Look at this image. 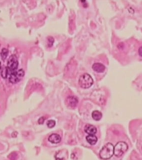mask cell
<instances>
[{
	"mask_svg": "<svg viewBox=\"0 0 142 160\" xmlns=\"http://www.w3.org/2000/svg\"><path fill=\"white\" fill-rule=\"evenodd\" d=\"M114 145L112 143L106 144L100 151V158L105 160L110 159L114 155Z\"/></svg>",
	"mask_w": 142,
	"mask_h": 160,
	"instance_id": "cell-1",
	"label": "cell"
},
{
	"mask_svg": "<svg viewBox=\"0 0 142 160\" xmlns=\"http://www.w3.org/2000/svg\"><path fill=\"white\" fill-rule=\"evenodd\" d=\"M18 66H19V62L16 55H11L8 61L7 66L6 67L7 69L8 76L11 73L14 72L17 70Z\"/></svg>",
	"mask_w": 142,
	"mask_h": 160,
	"instance_id": "cell-2",
	"label": "cell"
},
{
	"mask_svg": "<svg viewBox=\"0 0 142 160\" xmlns=\"http://www.w3.org/2000/svg\"><path fill=\"white\" fill-rule=\"evenodd\" d=\"M94 81L89 74H84L80 76L79 80V84L84 89H88L92 86Z\"/></svg>",
	"mask_w": 142,
	"mask_h": 160,
	"instance_id": "cell-3",
	"label": "cell"
},
{
	"mask_svg": "<svg viewBox=\"0 0 142 160\" xmlns=\"http://www.w3.org/2000/svg\"><path fill=\"white\" fill-rule=\"evenodd\" d=\"M128 146L124 142H119L114 148V154L117 157H120L128 150Z\"/></svg>",
	"mask_w": 142,
	"mask_h": 160,
	"instance_id": "cell-4",
	"label": "cell"
},
{
	"mask_svg": "<svg viewBox=\"0 0 142 160\" xmlns=\"http://www.w3.org/2000/svg\"><path fill=\"white\" fill-rule=\"evenodd\" d=\"M25 75V71L23 69H20L11 73L9 76V82L12 84L19 82Z\"/></svg>",
	"mask_w": 142,
	"mask_h": 160,
	"instance_id": "cell-5",
	"label": "cell"
},
{
	"mask_svg": "<svg viewBox=\"0 0 142 160\" xmlns=\"http://www.w3.org/2000/svg\"><path fill=\"white\" fill-rule=\"evenodd\" d=\"M66 104L69 107L71 108H75L77 106L79 102L77 97L75 96H69L66 100Z\"/></svg>",
	"mask_w": 142,
	"mask_h": 160,
	"instance_id": "cell-6",
	"label": "cell"
},
{
	"mask_svg": "<svg viewBox=\"0 0 142 160\" xmlns=\"http://www.w3.org/2000/svg\"><path fill=\"white\" fill-rule=\"evenodd\" d=\"M84 131L89 135H95L97 132L96 127L93 125L87 124L84 127Z\"/></svg>",
	"mask_w": 142,
	"mask_h": 160,
	"instance_id": "cell-7",
	"label": "cell"
},
{
	"mask_svg": "<svg viewBox=\"0 0 142 160\" xmlns=\"http://www.w3.org/2000/svg\"><path fill=\"white\" fill-rule=\"evenodd\" d=\"M92 69L97 73H103L104 71L105 70L106 67L102 64L96 63L93 64L92 66Z\"/></svg>",
	"mask_w": 142,
	"mask_h": 160,
	"instance_id": "cell-8",
	"label": "cell"
},
{
	"mask_svg": "<svg viewBox=\"0 0 142 160\" xmlns=\"http://www.w3.org/2000/svg\"><path fill=\"white\" fill-rule=\"evenodd\" d=\"M61 137L59 134H52L50 136L48 141L52 144H58L61 141Z\"/></svg>",
	"mask_w": 142,
	"mask_h": 160,
	"instance_id": "cell-9",
	"label": "cell"
},
{
	"mask_svg": "<svg viewBox=\"0 0 142 160\" xmlns=\"http://www.w3.org/2000/svg\"><path fill=\"white\" fill-rule=\"evenodd\" d=\"M87 142L91 145H94L98 141V138L95 135H89L86 138Z\"/></svg>",
	"mask_w": 142,
	"mask_h": 160,
	"instance_id": "cell-10",
	"label": "cell"
},
{
	"mask_svg": "<svg viewBox=\"0 0 142 160\" xmlns=\"http://www.w3.org/2000/svg\"><path fill=\"white\" fill-rule=\"evenodd\" d=\"M92 116L94 120L97 121H100L102 118V114L100 111L95 110L92 112Z\"/></svg>",
	"mask_w": 142,
	"mask_h": 160,
	"instance_id": "cell-11",
	"label": "cell"
},
{
	"mask_svg": "<svg viewBox=\"0 0 142 160\" xmlns=\"http://www.w3.org/2000/svg\"><path fill=\"white\" fill-rule=\"evenodd\" d=\"M9 54V51L6 48H3L1 52V56L2 60H5L7 58L8 55Z\"/></svg>",
	"mask_w": 142,
	"mask_h": 160,
	"instance_id": "cell-12",
	"label": "cell"
},
{
	"mask_svg": "<svg viewBox=\"0 0 142 160\" xmlns=\"http://www.w3.org/2000/svg\"><path fill=\"white\" fill-rule=\"evenodd\" d=\"M1 74L2 77L4 79H6L8 77V73L7 67H4V68L2 69Z\"/></svg>",
	"mask_w": 142,
	"mask_h": 160,
	"instance_id": "cell-13",
	"label": "cell"
},
{
	"mask_svg": "<svg viewBox=\"0 0 142 160\" xmlns=\"http://www.w3.org/2000/svg\"><path fill=\"white\" fill-rule=\"evenodd\" d=\"M47 125L48 128H54L55 126V125H56V122L53 120H49L47 122Z\"/></svg>",
	"mask_w": 142,
	"mask_h": 160,
	"instance_id": "cell-14",
	"label": "cell"
},
{
	"mask_svg": "<svg viewBox=\"0 0 142 160\" xmlns=\"http://www.w3.org/2000/svg\"><path fill=\"white\" fill-rule=\"evenodd\" d=\"M44 121H45V118L42 117H41V118L39 119V120H38V123L39 124H43L44 123Z\"/></svg>",
	"mask_w": 142,
	"mask_h": 160,
	"instance_id": "cell-15",
	"label": "cell"
},
{
	"mask_svg": "<svg viewBox=\"0 0 142 160\" xmlns=\"http://www.w3.org/2000/svg\"><path fill=\"white\" fill-rule=\"evenodd\" d=\"M2 69V67H1V62H0V70Z\"/></svg>",
	"mask_w": 142,
	"mask_h": 160,
	"instance_id": "cell-16",
	"label": "cell"
}]
</instances>
